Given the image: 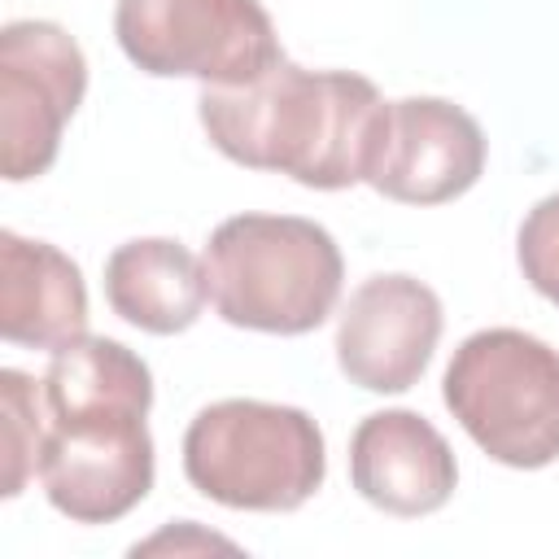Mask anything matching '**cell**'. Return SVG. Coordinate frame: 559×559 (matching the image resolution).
Returning <instances> with one entry per match:
<instances>
[{"label": "cell", "instance_id": "cell-10", "mask_svg": "<svg viewBox=\"0 0 559 559\" xmlns=\"http://www.w3.org/2000/svg\"><path fill=\"white\" fill-rule=\"evenodd\" d=\"M349 480L384 515H432L459 485L450 441L419 411H376L349 437Z\"/></svg>", "mask_w": 559, "mask_h": 559}, {"label": "cell", "instance_id": "cell-9", "mask_svg": "<svg viewBox=\"0 0 559 559\" xmlns=\"http://www.w3.org/2000/svg\"><path fill=\"white\" fill-rule=\"evenodd\" d=\"M441 341V297L415 275L362 280L336 323V362L367 393H406L419 384Z\"/></svg>", "mask_w": 559, "mask_h": 559}, {"label": "cell", "instance_id": "cell-5", "mask_svg": "<svg viewBox=\"0 0 559 559\" xmlns=\"http://www.w3.org/2000/svg\"><path fill=\"white\" fill-rule=\"evenodd\" d=\"M459 428L502 467H546L559 459V349L520 332H472L441 380Z\"/></svg>", "mask_w": 559, "mask_h": 559}, {"label": "cell", "instance_id": "cell-4", "mask_svg": "<svg viewBox=\"0 0 559 559\" xmlns=\"http://www.w3.org/2000/svg\"><path fill=\"white\" fill-rule=\"evenodd\" d=\"M183 476L231 511H297L328 476L323 432L301 406L223 397L188 424Z\"/></svg>", "mask_w": 559, "mask_h": 559}, {"label": "cell", "instance_id": "cell-6", "mask_svg": "<svg viewBox=\"0 0 559 559\" xmlns=\"http://www.w3.org/2000/svg\"><path fill=\"white\" fill-rule=\"evenodd\" d=\"M114 35L135 70L205 87H236L284 61L258 0H118Z\"/></svg>", "mask_w": 559, "mask_h": 559}, {"label": "cell", "instance_id": "cell-14", "mask_svg": "<svg viewBox=\"0 0 559 559\" xmlns=\"http://www.w3.org/2000/svg\"><path fill=\"white\" fill-rule=\"evenodd\" d=\"M515 258H520V271L524 280L559 306V192L542 197L524 223H520V236H515Z\"/></svg>", "mask_w": 559, "mask_h": 559}, {"label": "cell", "instance_id": "cell-3", "mask_svg": "<svg viewBox=\"0 0 559 559\" xmlns=\"http://www.w3.org/2000/svg\"><path fill=\"white\" fill-rule=\"evenodd\" d=\"M201 266L218 319L275 336L314 332L336 310L345 280L332 231L297 214L223 218Z\"/></svg>", "mask_w": 559, "mask_h": 559}, {"label": "cell", "instance_id": "cell-2", "mask_svg": "<svg viewBox=\"0 0 559 559\" xmlns=\"http://www.w3.org/2000/svg\"><path fill=\"white\" fill-rule=\"evenodd\" d=\"M389 100L354 70L280 61L236 87H201L197 114L210 144L249 170H275L336 192L367 183Z\"/></svg>", "mask_w": 559, "mask_h": 559}, {"label": "cell", "instance_id": "cell-1", "mask_svg": "<svg viewBox=\"0 0 559 559\" xmlns=\"http://www.w3.org/2000/svg\"><path fill=\"white\" fill-rule=\"evenodd\" d=\"M48 432L39 485L74 524H114L153 489V371L109 336H79L52 349L44 371Z\"/></svg>", "mask_w": 559, "mask_h": 559}, {"label": "cell", "instance_id": "cell-8", "mask_svg": "<svg viewBox=\"0 0 559 559\" xmlns=\"http://www.w3.org/2000/svg\"><path fill=\"white\" fill-rule=\"evenodd\" d=\"M485 175L480 122L441 96L389 100L367 183L402 205H441Z\"/></svg>", "mask_w": 559, "mask_h": 559}, {"label": "cell", "instance_id": "cell-12", "mask_svg": "<svg viewBox=\"0 0 559 559\" xmlns=\"http://www.w3.org/2000/svg\"><path fill=\"white\" fill-rule=\"evenodd\" d=\"M105 297L118 319L140 332L175 336L188 332L205 310V266L166 236L127 240L105 262Z\"/></svg>", "mask_w": 559, "mask_h": 559}, {"label": "cell", "instance_id": "cell-11", "mask_svg": "<svg viewBox=\"0 0 559 559\" xmlns=\"http://www.w3.org/2000/svg\"><path fill=\"white\" fill-rule=\"evenodd\" d=\"M0 336L26 349H66L87 336L83 271L48 240L0 231Z\"/></svg>", "mask_w": 559, "mask_h": 559}, {"label": "cell", "instance_id": "cell-7", "mask_svg": "<svg viewBox=\"0 0 559 559\" xmlns=\"http://www.w3.org/2000/svg\"><path fill=\"white\" fill-rule=\"evenodd\" d=\"M83 92V48L57 22L22 17L0 31V170L9 183L39 179L57 162Z\"/></svg>", "mask_w": 559, "mask_h": 559}, {"label": "cell", "instance_id": "cell-13", "mask_svg": "<svg viewBox=\"0 0 559 559\" xmlns=\"http://www.w3.org/2000/svg\"><path fill=\"white\" fill-rule=\"evenodd\" d=\"M0 493L17 498L31 476H39V450L48 432V406L44 384H35L26 371L4 367L0 371Z\"/></svg>", "mask_w": 559, "mask_h": 559}]
</instances>
